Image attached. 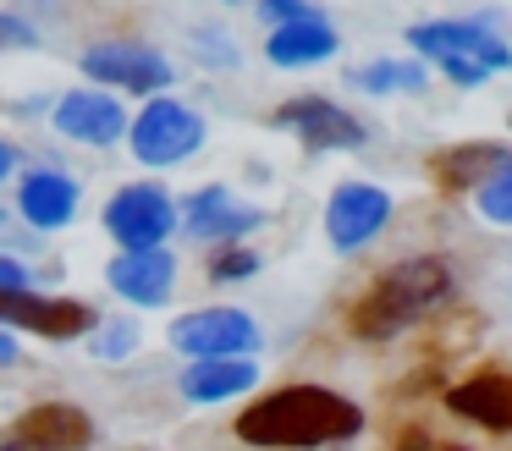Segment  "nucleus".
Returning a JSON list of instances; mask_svg holds the SVG:
<instances>
[{
	"label": "nucleus",
	"instance_id": "14",
	"mask_svg": "<svg viewBox=\"0 0 512 451\" xmlns=\"http://www.w3.org/2000/svg\"><path fill=\"white\" fill-rule=\"evenodd\" d=\"M188 237H199V242H237V237H248V231L259 226V209H248V204H237L226 187H199V193L188 198Z\"/></svg>",
	"mask_w": 512,
	"mask_h": 451
},
{
	"label": "nucleus",
	"instance_id": "11",
	"mask_svg": "<svg viewBox=\"0 0 512 451\" xmlns=\"http://www.w3.org/2000/svg\"><path fill=\"white\" fill-rule=\"evenodd\" d=\"M56 132L105 149V143H116L127 132V110H122V99L105 94V88H72V94L56 99Z\"/></svg>",
	"mask_w": 512,
	"mask_h": 451
},
{
	"label": "nucleus",
	"instance_id": "22",
	"mask_svg": "<svg viewBox=\"0 0 512 451\" xmlns=\"http://www.w3.org/2000/svg\"><path fill=\"white\" fill-rule=\"evenodd\" d=\"M254 270H259V259L248 248H237V242H221V248H215V259H210L215 281H237V275H254Z\"/></svg>",
	"mask_w": 512,
	"mask_h": 451
},
{
	"label": "nucleus",
	"instance_id": "3",
	"mask_svg": "<svg viewBox=\"0 0 512 451\" xmlns=\"http://www.w3.org/2000/svg\"><path fill=\"white\" fill-rule=\"evenodd\" d=\"M408 44L430 55L452 83H485L490 72L512 66V50L485 22H419V28H408Z\"/></svg>",
	"mask_w": 512,
	"mask_h": 451
},
{
	"label": "nucleus",
	"instance_id": "24",
	"mask_svg": "<svg viewBox=\"0 0 512 451\" xmlns=\"http://www.w3.org/2000/svg\"><path fill=\"white\" fill-rule=\"evenodd\" d=\"M39 33L28 28L23 17H12V11H0V50H34Z\"/></svg>",
	"mask_w": 512,
	"mask_h": 451
},
{
	"label": "nucleus",
	"instance_id": "6",
	"mask_svg": "<svg viewBox=\"0 0 512 451\" xmlns=\"http://www.w3.org/2000/svg\"><path fill=\"white\" fill-rule=\"evenodd\" d=\"M171 347L188 358H248L259 347V325L243 308H193L171 325Z\"/></svg>",
	"mask_w": 512,
	"mask_h": 451
},
{
	"label": "nucleus",
	"instance_id": "13",
	"mask_svg": "<svg viewBox=\"0 0 512 451\" xmlns=\"http://www.w3.org/2000/svg\"><path fill=\"white\" fill-rule=\"evenodd\" d=\"M111 286L138 308H160L171 297V281H177V259L166 248H133V253H116L111 259Z\"/></svg>",
	"mask_w": 512,
	"mask_h": 451
},
{
	"label": "nucleus",
	"instance_id": "29",
	"mask_svg": "<svg viewBox=\"0 0 512 451\" xmlns=\"http://www.w3.org/2000/svg\"><path fill=\"white\" fill-rule=\"evenodd\" d=\"M0 451H34V446H23V440L12 435V429H0Z\"/></svg>",
	"mask_w": 512,
	"mask_h": 451
},
{
	"label": "nucleus",
	"instance_id": "2",
	"mask_svg": "<svg viewBox=\"0 0 512 451\" xmlns=\"http://www.w3.org/2000/svg\"><path fill=\"white\" fill-rule=\"evenodd\" d=\"M452 292V264L446 259H408V264H391L375 286L353 303L347 314V330L364 341H386V336H402L408 325H419L424 314L446 303Z\"/></svg>",
	"mask_w": 512,
	"mask_h": 451
},
{
	"label": "nucleus",
	"instance_id": "23",
	"mask_svg": "<svg viewBox=\"0 0 512 451\" xmlns=\"http://www.w3.org/2000/svg\"><path fill=\"white\" fill-rule=\"evenodd\" d=\"M259 17H265L270 28H281V22H309V17H320V11H314L309 0H259Z\"/></svg>",
	"mask_w": 512,
	"mask_h": 451
},
{
	"label": "nucleus",
	"instance_id": "28",
	"mask_svg": "<svg viewBox=\"0 0 512 451\" xmlns=\"http://www.w3.org/2000/svg\"><path fill=\"white\" fill-rule=\"evenodd\" d=\"M6 363H17V341L0 330V369H6Z\"/></svg>",
	"mask_w": 512,
	"mask_h": 451
},
{
	"label": "nucleus",
	"instance_id": "16",
	"mask_svg": "<svg viewBox=\"0 0 512 451\" xmlns=\"http://www.w3.org/2000/svg\"><path fill=\"white\" fill-rule=\"evenodd\" d=\"M17 209H23L28 226L61 231V226H72V215H78V182L61 176V171H34V176H23V187H17Z\"/></svg>",
	"mask_w": 512,
	"mask_h": 451
},
{
	"label": "nucleus",
	"instance_id": "1",
	"mask_svg": "<svg viewBox=\"0 0 512 451\" xmlns=\"http://www.w3.org/2000/svg\"><path fill=\"white\" fill-rule=\"evenodd\" d=\"M358 429H364L358 402L325 391V385L270 391L237 418V435L248 446H331V440H353Z\"/></svg>",
	"mask_w": 512,
	"mask_h": 451
},
{
	"label": "nucleus",
	"instance_id": "17",
	"mask_svg": "<svg viewBox=\"0 0 512 451\" xmlns=\"http://www.w3.org/2000/svg\"><path fill=\"white\" fill-rule=\"evenodd\" d=\"M501 165H512V154L501 143H463V149H446L430 160V176L446 187V193H463V187H479L485 176H496Z\"/></svg>",
	"mask_w": 512,
	"mask_h": 451
},
{
	"label": "nucleus",
	"instance_id": "12",
	"mask_svg": "<svg viewBox=\"0 0 512 451\" xmlns=\"http://www.w3.org/2000/svg\"><path fill=\"white\" fill-rule=\"evenodd\" d=\"M12 435L34 451H89L94 446V424L83 407L72 402H39L28 407L23 418L12 424Z\"/></svg>",
	"mask_w": 512,
	"mask_h": 451
},
{
	"label": "nucleus",
	"instance_id": "5",
	"mask_svg": "<svg viewBox=\"0 0 512 451\" xmlns=\"http://www.w3.org/2000/svg\"><path fill=\"white\" fill-rule=\"evenodd\" d=\"M171 226H177V204H171V193L155 182H133L105 204V231L122 242V253L160 248V242L171 237Z\"/></svg>",
	"mask_w": 512,
	"mask_h": 451
},
{
	"label": "nucleus",
	"instance_id": "25",
	"mask_svg": "<svg viewBox=\"0 0 512 451\" xmlns=\"http://www.w3.org/2000/svg\"><path fill=\"white\" fill-rule=\"evenodd\" d=\"M397 451H468V446H452V440H435V435H402Z\"/></svg>",
	"mask_w": 512,
	"mask_h": 451
},
{
	"label": "nucleus",
	"instance_id": "19",
	"mask_svg": "<svg viewBox=\"0 0 512 451\" xmlns=\"http://www.w3.org/2000/svg\"><path fill=\"white\" fill-rule=\"evenodd\" d=\"M265 55L276 66H314V61H325V55H336V33H331V22H325V17L281 22V28H270Z\"/></svg>",
	"mask_w": 512,
	"mask_h": 451
},
{
	"label": "nucleus",
	"instance_id": "27",
	"mask_svg": "<svg viewBox=\"0 0 512 451\" xmlns=\"http://www.w3.org/2000/svg\"><path fill=\"white\" fill-rule=\"evenodd\" d=\"M17 171V149H12V143H6V138H0V182H6V176H12Z\"/></svg>",
	"mask_w": 512,
	"mask_h": 451
},
{
	"label": "nucleus",
	"instance_id": "26",
	"mask_svg": "<svg viewBox=\"0 0 512 451\" xmlns=\"http://www.w3.org/2000/svg\"><path fill=\"white\" fill-rule=\"evenodd\" d=\"M28 286V270L17 259H0V292H23Z\"/></svg>",
	"mask_w": 512,
	"mask_h": 451
},
{
	"label": "nucleus",
	"instance_id": "4",
	"mask_svg": "<svg viewBox=\"0 0 512 451\" xmlns=\"http://www.w3.org/2000/svg\"><path fill=\"white\" fill-rule=\"evenodd\" d=\"M127 138H133V160L177 165V160H188V154L204 143V121H199V110L177 105V99H166V94H155L133 121H127Z\"/></svg>",
	"mask_w": 512,
	"mask_h": 451
},
{
	"label": "nucleus",
	"instance_id": "9",
	"mask_svg": "<svg viewBox=\"0 0 512 451\" xmlns=\"http://www.w3.org/2000/svg\"><path fill=\"white\" fill-rule=\"evenodd\" d=\"M386 220H391V198L380 193L375 182H342L331 193V204H325V237H331V248L353 253V248H364Z\"/></svg>",
	"mask_w": 512,
	"mask_h": 451
},
{
	"label": "nucleus",
	"instance_id": "18",
	"mask_svg": "<svg viewBox=\"0 0 512 451\" xmlns=\"http://www.w3.org/2000/svg\"><path fill=\"white\" fill-rule=\"evenodd\" d=\"M259 380V369L248 358H193L182 374V396L188 402H226V396L248 391Z\"/></svg>",
	"mask_w": 512,
	"mask_h": 451
},
{
	"label": "nucleus",
	"instance_id": "20",
	"mask_svg": "<svg viewBox=\"0 0 512 451\" xmlns=\"http://www.w3.org/2000/svg\"><path fill=\"white\" fill-rule=\"evenodd\" d=\"M358 88H369V94H413V88H424V66L413 61H375L364 66V72H353Z\"/></svg>",
	"mask_w": 512,
	"mask_h": 451
},
{
	"label": "nucleus",
	"instance_id": "21",
	"mask_svg": "<svg viewBox=\"0 0 512 451\" xmlns=\"http://www.w3.org/2000/svg\"><path fill=\"white\" fill-rule=\"evenodd\" d=\"M474 204L485 220H501V226H512V165H501L496 176H485V182L474 187Z\"/></svg>",
	"mask_w": 512,
	"mask_h": 451
},
{
	"label": "nucleus",
	"instance_id": "7",
	"mask_svg": "<svg viewBox=\"0 0 512 451\" xmlns=\"http://www.w3.org/2000/svg\"><path fill=\"white\" fill-rule=\"evenodd\" d=\"M83 72L105 88H127V94H149V99H155L160 88H171V77H177L166 55L144 50V44H122V39L83 50Z\"/></svg>",
	"mask_w": 512,
	"mask_h": 451
},
{
	"label": "nucleus",
	"instance_id": "8",
	"mask_svg": "<svg viewBox=\"0 0 512 451\" xmlns=\"http://www.w3.org/2000/svg\"><path fill=\"white\" fill-rule=\"evenodd\" d=\"M0 325L34 330L45 341H72L83 330H94V308L78 297H45V292H0Z\"/></svg>",
	"mask_w": 512,
	"mask_h": 451
},
{
	"label": "nucleus",
	"instance_id": "15",
	"mask_svg": "<svg viewBox=\"0 0 512 451\" xmlns=\"http://www.w3.org/2000/svg\"><path fill=\"white\" fill-rule=\"evenodd\" d=\"M446 407L468 424H485V429H512V374L501 369H485L474 380L452 385L446 391Z\"/></svg>",
	"mask_w": 512,
	"mask_h": 451
},
{
	"label": "nucleus",
	"instance_id": "10",
	"mask_svg": "<svg viewBox=\"0 0 512 451\" xmlns=\"http://www.w3.org/2000/svg\"><path fill=\"white\" fill-rule=\"evenodd\" d=\"M276 127L298 132V143L309 154H331V149H358L364 143V127H358L353 116H347L342 105H331V99H287V105L276 110Z\"/></svg>",
	"mask_w": 512,
	"mask_h": 451
}]
</instances>
